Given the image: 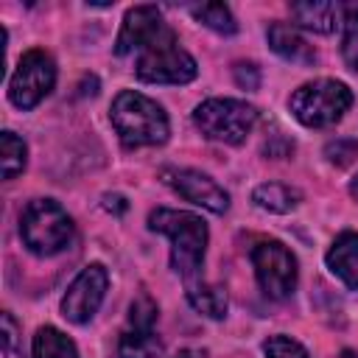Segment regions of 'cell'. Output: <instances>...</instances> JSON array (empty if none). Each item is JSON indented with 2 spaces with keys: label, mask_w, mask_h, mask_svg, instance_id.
<instances>
[{
  "label": "cell",
  "mask_w": 358,
  "mask_h": 358,
  "mask_svg": "<svg viewBox=\"0 0 358 358\" xmlns=\"http://www.w3.org/2000/svg\"><path fill=\"white\" fill-rule=\"evenodd\" d=\"M193 123L207 140L241 145L257 123V109L238 98H210L196 106Z\"/></svg>",
  "instance_id": "5b68a950"
},
{
  "label": "cell",
  "mask_w": 358,
  "mask_h": 358,
  "mask_svg": "<svg viewBox=\"0 0 358 358\" xmlns=\"http://www.w3.org/2000/svg\"><path fill=\"white\" fill-rule=\"evenodd\" d=\"M190 14L201 25H207L210 31H215V34H235L238 31V22H235L232 11L224 3H201V6H193Z\"/></svg>",
  "instance_id": "ffe728a7"
},
{
  "label": "cell",
  "mask_w": 358,
  "mask_h": 358,
  "mask_svg": "<svg viewBox=\"0 0 358 358\" xmlns=\"http://www.w3.org/2000/svg\"><path fill=\"white\" fill-rule=\"evenodd\" d=\"M291 17L313 34H333L341 22V6L333 0H302L291 3Z\"/></svg>",
  "instance_id": "4fadbf2b"
},
{
  "label": "cell",
  "mask_w": 358,
  "mask_h": 358,
  "mask_svg": "<svg viewBox=\"0 0 358 358\" xmlns=\"http://www.w3.org/2000/svg\"><path fill=\"white\" fill-rule=\"evenodd\" d=\"M232 73H235L238 87H243V90H257V84H260V70H257V64H252V62H238V64L232 67Z\"/></svg>",
  "instance_id": "d4e9b609"
},
{
  "label": "cell",
  "mask_w": 358,
  "mask_h": 358,
  "mask_svg": "<svg viewBox=\"0 0 358 358\" xmlns=\"http://www.w3.org/2000/svg\"><path fill=\"white\" fill-rule=\"evenodd\" d=\"M112 126L126 148H140V145H162L168 140L171 123L165 109L151 101L143 92L123 90L112 101Z\"/></svg>",
  "instance_id": "7a4b0ae2"
},
{
  "label": "cell",
  "mask_w": 358,
  "mask_h": 358,
  "mask_svg": "<svg viewBox=\"0 0 358 358\" xmlns=\"http://www.w3.org/2000/svg\"><path fill=\"white\" fill-rule=\"evenodd\" d=\"M338 358H358V352H352V350H341Z\"/></svg>",
  "instance_id": "f1b7e54d"
},
{
  "label": "cell",
  "mask_w": 358,
  "mask_h": 358,
  "mask_svg": "<svg viewBox=\"0 0 358 358\" xmlns=\"http://www.w3.org/2000/svg\"><path fill=\"white\" fill-rule=\"evenodd\" d=\"M350 193H352V199H358V176H352V182H350Z\"/></svg>",
  "instance_id": "83f0119b"
},
{
  "label": "cell",
  "mask_w": 358,
  "mask_h": 358,
  "mask_svg": "<svg viewBox=\"0 0 358 358\" xmlns=\"http://www.w3.org/2000/svg\"><path fill=\"white\" fill-rule=\"evenodd\" d=\"M106 288H109L106 268L101 263L84 266L81 274L70 282V288H67V294L62 299L64 319H70L73 324H87L98 313V308H101V302L106 296Z\"/></svg>",
  "instance_id": "9c48e42d"
},
{
  "label": "cell",
  "mask_w": 358,
  "mask_h": 358,
  "mask_svg": "<svg viewBox=\"0 0 358 358\" xmlns=\"http://www.w3.org/2000/svg\"><path fill=\"white\" fill-rule=\"evenodd\" d=\"M148 229L171 238V266L185 282L199 280L207 252V224L196 213L157 207L148 213Z\"/></svg>",
  "instance_id": "6da1fadb"
},
{
  "label": "cell",
  "mask_w": 358,
  "mask_h": 358,
  "mask_svg": "<svg viewBox=\"0 0 358 358\" xmlns=\"http://www.w3.org/2000/svg\"><path fill=\"white\" fill-rule=\"evenodd\" d=\"M56 84V64L50 53L34 48L20 56L17 70L8 81V101L17 109H34Z\"/></svg>",
  "instance_id": "ba28073f"
},
{
  "label": "cell",
  "mask_w": 358,
  "mask_h": 358,
  "mask_svg": "<svg viewBox=\"0 0 358 358\" xmlns=\"http://www.w3.org/2000/svg\"><path fill=\"white\" fill-rule=\"evenodd\" d=\"M31 355L34 358H78V350L73 344V338H67L59 327H39L31 344Z\"/></svg>",
  "instance_id": "ac0fdd59"
},
{
  "label": "cell",
  "mask_w": 358,
  "mask_h": 358,
  "mask_svg": "<svg viewBox=\"0 0 358 358\" xmlns=\"http://www.w3.org/2000/svg\"><path fill=\"white\" fill-rule=\"evenodd\" d=\"M0 322H3L0 358H25V355H22V336H20V324H17V319H14L8 310H3Z\"/></svg>",
  "instance_id": "7402d4cb"
},
{
  "label": "cell",
  "mask_w": 358,
  "mask_h": 358,
  "mask_svg": "<svg viewBox=\"0 0 358 358\" xmlns=\"http://www.w3.org/2000/svg\"><path fill=\"white\" fill-rule=\"evenodd\" d=\"M324 157H327L333 165L344 168V165L355 162V157H358V143H355V140H336V143H327Z\"/></svg>",
  "instance_id": "cb8c5ba5"
},
{
  "label": "cell",
  "mask_w": 358,
  "mask_h": 358,
  "mask_svg": "<svg viewBox=\"0 0 358 358\" xmlns=\"http://www.w3.org/2000/svg\"><path fill=\"white\" fill-rule=\"evenodd\" d=\"M266 358H308V350L288 336H268L263 344Z\"/></svg>",
  "instance_id": "603a6c76"
},
{
  "label": "cell",
  "mask_w": 358,
  "mask_h": 358,
  "mask_svg": "<svg viewBox=\"0 0 358 358\" xmlns=\"http://www.w3.org/2000/svg\"><path fill=\"white\" fill-rule=\"evenodd\" d=\"M20 235L22 243L39 255L50 257L62 252L73 238V218L67 210L53 199H34L20 215Z\"/></svg>",
  "instance_id": "277c9868"
},
{
  "label": "cell",
  "mask_w": 358,
  "mask_h": 358,
  "mask_svg": "<svg viewBox=\"0 0 358 358\" xmlns=\"http://www.w3.org/2000/svg\"><path fill=\"white\" fill-rule=\"evenodd\" d=\"M252 201L260 207V210H268V213H291L299 207L302 201V193L291 185H280V182H266V185H257L255 193H252Z\"/></svg>",
  "instance_id": "e0dca14e"
},
{
  "label": "cell",
  "mask_w": 358,
  "mask_h": 358,
  "mask_svg": "<svg viewBox=\"0 0 358 358\" xmlns=\"http://www.w3.org/2000/svg\"><path fill=\"white\" fill-rule=\"evenodd\" d=\"M249 257L255 266V277L268 299H285L294 294L299 268H296V257L291 255V249L285 243L260 241L252 246Z\"/></svg>",
  "instance_id": "52a82bcc"
},
{
  "label": "cell",
  "mask_w": 358,
  "mask_h": 358,
  "mask_svg": "<svg viewBox=\"0 0 358 358\" xmlns=\"http://www.w3.org/2000/svg\"><path fill=\"white\" fill-rule=\"evenodd\" d=\"M352 106V90L336 78H316L294 90L288 98L291 115L308 129H324L344 117Z\"/></svg>",
  "instance_id": "3957f363"
},
{
  "label": "cell",
  "mask_w": 358,
  "mask_h": 358,
  "mask_svg": "<svg viewBox=\"0 0 358 358\" xmlns=\"http://www.w3.org/2000/svg\"><path fill=\"white\" fill-rule=\"evenodd\" d=\"M28 159V148L25 143L14 134V131H3L0 134V165H3V179H14L17 173H22Z\"/></svg>",
  "instance_id": "d6986e66"
},
{
  "label": "cell",
  "mask_w": 358,
  "mask_h": 358,
  "mask_svg": "<svg viewBox=\"0 0 358 358\" xmlns=\"http://www.w3.org/2000/svg\"><path fill=\"white\" fill-rule=\"evenodd\" d=\"M344 36H341V53L350 70L358 73V6H350L344 11Z\"/></svg>",
  "instance_id": "44dd1931"
},
{
  "label": "cell",
  "mask_w": 358,
  "mask_h": 358,
  "mask_svg": "<svg viewBox=\"0 0 358 358\" xmlns=\"http://www.w3.org/2000/svg\"><path fill=\"white\" fill-rule=\"evenodd\" d=\"M324 263L350 291H358V232H352V229L341 232L330 243Z\"/></svg>",
  "instance_id": "7c38bea8"
},
{
  "label": "cell",
  "mask_w": 358,
  "mask_h": 358,
  "mask_svg": "<svg viewBox=\"0 0 358 358\" xmlns=\"http://www.w3.org/2000/svg\"><path fill=\"white\" fill-rule=\"evenodd\" d=\"M162 352V341L154 333L151 324H134L129 322L117 338L115 358H157Z\"/></svg>",
  "instance_id": "9a60e30c"
},
{
  "label": "cell",
  "mask_w": 358,
  "mask_h": 358,
  "mask_svg": "<svg viewBox=\"0 0 358 358\" xmlns=\"http://www.w3.org/2000/svg\"><path fill=\"white\" fill-rule=\"evenodd\" d=\"M173 358H207V352H204V350H196V347H185V350H179Z\"/></svg>",
  "instance_id": "4316f807"
},
{
  "label": "cell",
  "mask_w": 358,
  "mask_h": 358,
  "mask_svg": "<svg viewBox=\"0 0 358 358\" xmlns=\"http://www.w3.org/2000/svg\"><path fill=\"white\" fill-rule=\"evenodd\" d=\"M134 73L140 81L148 84H187L196 78L199 67L196 59L185 48H179L176 34L168 28L157 42L137 53Z\"/></svg>",
  "instance_id": "8992f818"
},
{
  "label": "cell",
  "mask_w": 358,
  "mask_h": 358,
  "mask_svg": "<svg viewBox=\"0 0 358 358\" xmlns=\"http://www.w3.org/2000/svg\"><path fill=\"white\" fill-rule=\"evenodd\" d=\"M268 45H271V50H274L280 59H285V62H291V64L308 67V64L316 62V50H313L291 25H285V22H271V25H268Z\"/></svg>",
  "instance_id": "5bb4252c"
},
{
  "label": "cell",
  "mask_w": 358,
  "mask_h": 358,
  "mask_svg": "<svg viewBox=\"0 0 358 358\" xmlns=\"http://www.w3.org/2000/svg\"><path fill=\"white\" fill-rule=\"evenodd\" d=\"M168 31L162 14L157 6H134L126 11L120 34L115 39V53L117 56H131L140 53L143 48H148L151 42H157L162 34Z\"/></svg>",
  "instance_id": "8fae6325"
},
{
  "label": "cell",
  "mask_w": 358,
  "mask_h": 358,
  "mask_svg": "<svg viewBox=\"0 0 358 358\" xmlns=\"http://www.w3.org/2000/svg\"><path fill=\"white\" fill-rule=\"evenodd\" d=\"M185 288H187V302L199 313H204L210 319L227 316V291L221 285H210L204 280H190V282H185Z\"/></svg>",
  "instance_id": "2e32d148"
},
{
  "label": "cell",
  "mask_w": 358,
  "mask_h": 358,
  "mask_svg": "<svg viewBox=\"0 0 358 358\" xmlns=\"http://www.w3.org/2000/svg\"><path fill=\"white\" fill-rule=\"evenodd\" d=\"M103 207H106L109 213H117V215H123L129 204H126V199H123L120 193H112V196L106 193V196H103Z\"/></svg>",
  "instance_id": "484cf974"
},
{
  "label": "cell",
  "mask_w": 358,
  "mask_h": 358,
  "mask_svg": "<svg viewBox=\"0 0 358 358\" xmlns=\"http://www.w3.org/2000/svg\"><path fill=\"white\" fill-rule=\"evenodd\" d=\"M162 182L171 190H176L182 199H187L190 204H199V207H204V210H210L215 215L229 210L227 190L215 179L201 173V171H193V168H165L162 171Z\"/></svg>",
  "instance_id": "30bf717a"
}]
</instances>
